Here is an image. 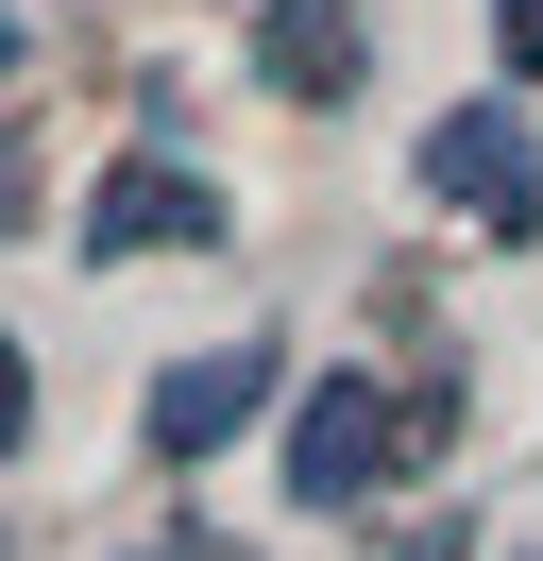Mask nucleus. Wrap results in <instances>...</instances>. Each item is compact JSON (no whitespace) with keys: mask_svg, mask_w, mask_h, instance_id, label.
<instances>
[{"mask_svg":"<svg viewBox=\"0 0 543 561\" xmlns=\"http://www.w3.org/2000/svg\"><path fill=\"white\" fill-rule=\"evenodd\" d=\"M493 35H509V69H543V0H493Z\"/></svg>","mask_w":543,"mask_h":561,"instance_id":"obj_7","label":"nucleus"},{"mask_svg":"<svg viewBox=\"0 0 543 561\" xmlns=\"http://www.w3.org/2000/svg\"><path fill=\"white\" fill-rule=\"evenodd\" d=\"M255 69L289 85V103H339V85L373 69V35H357V0H272V18H255Z\"/></svg>","mask_w":543,"mask_h":561,"instance_id":"obj_5","label":"nucleus"},{"mask_svg":"<svg viewBox=\"0 0 543 561\" xmlns=\"http://www.w3.org/2000/svg\"><path fill=\"white\" fill-rule=\"evenodd\" d=\"M170 239H221V187L204 171H170V153H136V171H102L85 187V255H170Z\"/></svg>","mask_w":543,"mask_h":561,"instance_id":"obj_3","label":"nucleus"},{"mask_svg":"<svg viewBox=\"0 0 543 561\" xmlns=\"http://www.w3.org/2000/svg\"><path fill=\"white\" fill-rule=\"evenodd\" d=\"M0 69H18V18H0Z\"/></svg>","mask_w":543,"mask_h":561,"instance_id":"obj_9","label":"nucleus"},{"mask_svg":"<svg viewBox=\"0 0 543 561\" xmlns=\"http://www.w3.org/2000/svg\"><path fill=\"white\" fill-rule=\"evenodd\" d=\"M441 425H459L441 391H407V409H391L373 375H323V391L289 409V493H305V511H357V493L391 477V459H425Z\"/></svg>","mask_w":543,"mask_h":561,"instance_id":"obj_1","label":"nucleus"},{"mask_svg":"<svg viewBox=\"0 0 543 561\" xmlns=\"http://www.w3.org/2000/svg\"><path fill=\"white\" fill-rule=\"evenodd\" d=\"M527 561H543V545H527Z\"/></svg>","mask_w":543,"mask_h":561,"instance_id":"obj_10","label":"nucleus"},{"mask_svg":"<svg viewBox=\"0 0 543 561\" xmlns=\"http://www.w3.org/2000/svg\"><path fill=\"white\" fill-rule=\"evenodd\" d=\"M0 205H18V137H0Z\"/></svg>","mask_w":543,"mask_h":561,"instance_id":"obj_8","label":"nucleus"},{"mask_svg":"<svg viewBox=\"0 0 543 561\" xmlns=\"http://www.w3.org/2000/svg\"><path fill=\"white\" fill-rule=\"evenodd\" d=\"M425 187H441V205H475L493 239H543V153H527V119H509V103H459V119H441V137H425Z\"/></svg>","mask_w":543,"mask_h":561,"instance_id":"obj_2","label":"nucleus"},{"mask_svg":"<svg viewBox=\"0 0 543 561\" xmlns=\"http://www.w3.org/2000/svg\"><path fill=\"white\" fill-rule=\"evenodd\" d=\"M18 425H34V357L0 341V459H18Z\"/></svg>","mask_w":543,"mask_h":561,"instance_id":"obj_6","label":"nucleus"},{"mask_svg":"<svg viewBox=\"0 0 543 561\" xmlns=\"http://www.w3.org/2000/svg\"><path fill=\"white\" fill-rule=\"evenodd\" d=\"M255 409H272V341H221V357H187V375H153V459H221Z\"/></svg>","mask_w":543,"mask_h":561,"instance_id":"obj_4","label":"nucleus"}]
</instances>
